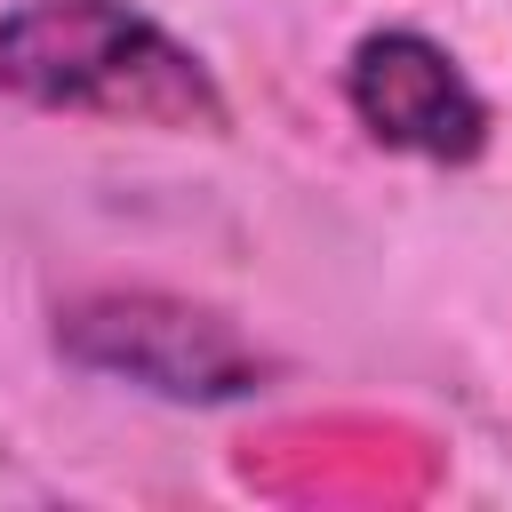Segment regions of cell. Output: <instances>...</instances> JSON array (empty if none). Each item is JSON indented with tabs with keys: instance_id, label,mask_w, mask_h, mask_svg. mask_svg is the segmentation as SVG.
<instances>
[{
	"instance_id": "obj_1",
	"label": "cell",
	"mask_w": 512,
	"mask_h": 512,
	"mask_svg": "<svg viewBox=\"0 0 512 512\" xmlns=\"http://www.w3.org/2000/svg\"><path fill=\"white\" fill-rule=\"evenodd\" d=\"M0 96L32 112L224 136L232 96L192 40H176L136 0H24L0 16Z\"/></svg>"
},
{
	"instance_id": "obj_2",
	"label": "cell",
	"mask_w": 512,
	"mask_h": 512,
	"mask_svg": "<svg viewBox=\"0 0 512 512\" xmlns=\"http://www.w3.org/2000/svg\"><path fill=\"white\" fill-rule=\"evenodd\" d=\"M56 360L168 408H240L280 384V360L208 296L184 288H80L48 328Z\"/></svg>"
},
{
	"instance_id": "obj_3",
	"label": "cell",
	"mask_w": 512,
	"mask_h": 512,
	"mask_svg": "<svg viewBox=\"0 0 512 512\" xmlns=\"http://www.w3.org/2000/svg\"><path fill=\"white\" fill-rule=\"evenodd\" d=\"M344 112L360 120V136L376 152H400L424 168H472L496 144V104L456 64V48H440L416 24H376L352 40Z\"/></svg>"
}]
</instances>
